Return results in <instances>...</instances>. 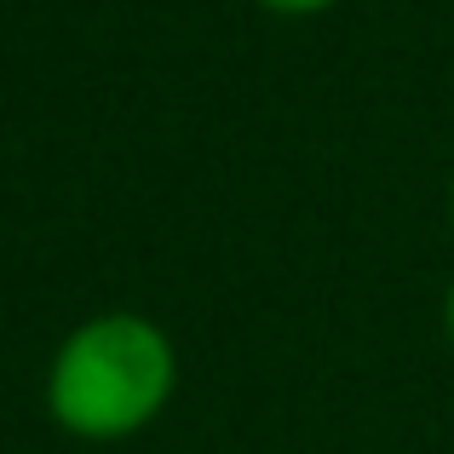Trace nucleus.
Masks as SVG:
<instances>
[{"label":"nucleus","mask_w":454,"mask_h":454,"mask_svg":"<svg viewBox=\"0 0 454 454\" xmlns=\"http://www.w3.org/2000/svg\"><path fill=\"white\" fill-rule=\"evenodd\" d=\"M178 391V351L161 322L138 310H98L58 340L46 363V414L81 443H127Z\"/></svg>","instance_id":"f257e3e1"},{"label":"nucleus","mask_w":454,"mask_h":454,"mask_svg":"<svg viewBox=\"0 0 454 454\" xmlns=\"http://www.w3.org/2000/svg\"><path fill=\"white\" fill-rule=\"evenodd\" d=\"M254 6H265L270 18H322V12H333L340 0H254Z\"/></svg>","instance_id":"f03ea898"},{"label":"nucleus","mask_w":454,"mask_h":454,"mask_svg":"<svg viewBox=\"0 0 454 454\" xmlns=\"http://www.w3.org/2000/svg\"><path fill=\"white\" fill-rule=\"evenodd\" d=\"M443 340L454 345V282H449V294H443Z\"/></svg>","instance_id":"7ed1b4c3"},{"label":"nucleus","mask_w":454,"mask_h":454,"mask_svg":"<svg viewBox=\"0 0 454 454\" xmlns=\"http://www.w3.org/2000/svg\"><path fill=\"white\" fill-rule=\"evenodd\" d=\"M449 219H454V178H449Z\"/></svg>","instance_id":"20e7f679"}]
</instances>
